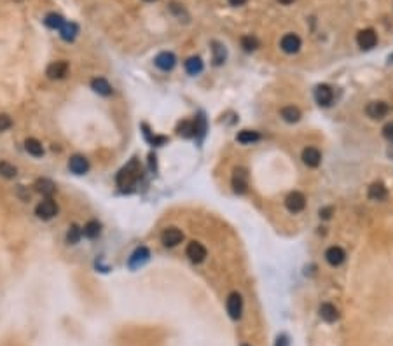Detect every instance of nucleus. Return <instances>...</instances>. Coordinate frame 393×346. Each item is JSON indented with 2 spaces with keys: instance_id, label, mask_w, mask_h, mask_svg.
<instances>
[{
  "instance_id": "nucleus-1",
  "label": "nucleus",
  "mask_w": 393,
  "mask_h": 346,
  "mask_svg": "<svg viewBox=\"0 0 393 346\" xmlns=\"http://www.w3.org/2000/svg\"><path fill=\"white\" fill-rule=\"evenodd\" d=\"M140 179H142L140 163H138V160H131L124 168H123V170L119 171V173H117L116 182L121 189H124L126 191V189H131V187L135 186Z\"/></svg>"
},
{
  "instance_id": "nucleus-2",
  "label": "nucleus",
  "mask_w": 393,
  "mask_h": 346,
  "mask_svg": "<svg viewBox=\"0 0 393 346\" xmlns=\"http://www.w3.org/2000/svg\"><path fill=\"white\" fill-rule=\"evenodd\" d=\"M35 215L42 220H51L58 215V205L54 199L46 198L35 207Z\"/></svg>"
},
{
  "instance_id": "nucleus-3",
  "label": "nucleus",
  "mask_w": 393,
  "mask_h": 346,
  "mask_svg": "<svg viewBox=\"0 0 393 346\" xmlns=\"http://www.w3.org/2000/svg\"><path fill=\"white\" fill-rule=\"evenodd\" d=\"M182 240H184V233H182L178 227H168V229L163 231V235H161V243L168 248H173L180 245Z\"/></svg>"
},
{
  "instance_id": "nucleus-4",
  "label": "nucleus",
  "mask_w": 393,
  "mask_h": 346,
  "mask_svg": "<svg viewBox=\"0 0 393 346\" xmlns=\"http://www.w3.org/2000/svg\"><path fill=\"white\" fill-rule=\"evenodd\" d=\"M285 207H287V210H289L290 213H299V212H302V210H304V207H306L304 194H302V192H297V191L290 192V194L287 196V199H285Z\"/></svg>"
},
{
  "instance_id": "nucleus-5",
  "label": "nucleus",
  "mask_w": 393,
  "mask_h": 346,
  "mask_svg": "<svg viewBox=\"0 0 393 346\" xmlns=\"http://www.w3.org/2000/svg\"><path fill=\"white\" fill-rule=\"evenodd\" d=\"M67 74H69V63H67V61H63V60L52 61V63L48 67V70H46V76H48L49 79H52V80L65 79V77H67Z\"/></svg>"
},
{
  "instance_id": "nucleus-6",
  "label": "nucleus",
  "mask_w": 393,
  "mask_h": 346,
  "mask_svg": "<svg viewBox=\"0 0 393 346\" xmlns=\"http://www.w3.org/2000/svg\"><path fill=\"white\" fill-rule=\"evenodd\" d=\"M241 311H243V299L238 292H233V294L227 297V313L233 320L241 319Z\"/></svg>"
},
{
  "instance_id": "nucleus-7",
  "label": "nucleus",
  "mask_w": 393,
  "mask_h": 346,
  "mask_svg": "<svg viewBox=\"0 0 393 346\" xmlns=\"http://www.w3.org/2000/svg\"><path fill=\"white\" fill-rule=\"evenodd\" d=\"M185 254H187V257L191 259L193 263L199 264L206 259V248L203 247L199 241H191L187 245V248H185Z\"/></svg>"
},
{
  "instance_id": "nucleus-8",
  "label": "nucleus",
  "mask_w": 393,
  "mask_h": 346,
  "mask_svg": "<svg viewBox=\"0 0 393 346\" xmlns=\"http://www.w3.org/2000/svg\"><path fill=\"white\" fill-rule=\"evenodd\" d=\"M315 100H317V104L321 105V107H329L334 100L332 88L327 86V84H320V86H317V89H315Z\"/></svg>"
},
{
  "instance_id": "nucleus-9",
  "label": "nucleus",
  "mask_w": 393,
  "mask_h": 346,
  "mask_svg": "<svg viewBox=\"0 0 393 346\" xmlns=\"http://www.w3.org/2000/svg\"><path fill=\"white\" fill-rule=\"evenodd\" d=\"M154 63H156V67L159 68V70L170 72L173 67H175V65H177V56L173 54V53H170V51H163V53H159V54L156 56Z\"/></svg>"
},
{
  "instance_id": "nucleus-10",
  "label": "nucleus",
  "mask_w": 393,
  "mask_h": 346,
  "mask_svg": "<svg viewBox=\"0 0 393 346\" xmlns=\"http://www.w3.org/2000/svg\"><path fill=\"white\" fill-rule=\"evenodd\" d=\"M69 168L72 173H75V175H84V173H88L89 171L88 158H84V156H80V154L72 156L69 161Z\"/></svg>"
},
{
  "instance_id": "nucleus-11",
  "label": "nucleus",
  "mask_w": 393,
  "mask_h": 346,
  "mask_svg": "<svg viewBox=\"0 0 393 346\" xmlns=\"http://www.w3.org/2000/svg\"><path fill=\"white\" fill-rule=\"evenodd\" d=\"M357 42L362 49H372L374 46L377 44V35L372 28H365L362 32H358L357 35Z\"/></svg>"
},
{
  "instance_id": "nucleus-12",
  "label": "nucleus",
  "mask_w": 393,
  "mask_h": 346,
  "mask_svg": "<svg viewBox=\"0 0 393 346\" xmlns=\"http://www.w3.org/2000/svg\"><path fill=\"white\" fill-rule=\"evenodd\" d=\"M365 112H367V115H369L370 119H383V117L388 115L390 107L385 102H370L367 105V108H365Z\"/></svg>"
},
{
  "instance_id": "nucleus-13",
  "label": "nucleus",
  "mask_w": 393,
  "mask_h": 346,
  "mask_svg": "<svg viewBox=\"0 0 393 346\" xmlns=\"http://www.w3.org/2000/svg\"><path fill=\"white\" fill-rule=\"evenodd\" d=\"M148 257H150V252H148V248L147 247H138L137 250L131 254V257H129L128 266L131 267V269H137V267L144 266V264L147 263Z\"/></svg>"
},
{
  "instance_id": "nucleus-14",
  "label": "nucleus",
  "mask_w": 393,
  "mask_h": 346,
  "mask_svg": "<svg viewBox=\"0 0 393 346\" xmlns=\"http://www.w3.org/2000/svg\"><path fill=\"white\" fill-rule=\"evenodd\" d=\"M233 187H234V192H238V194L246 192V187H248V175H246V171L243 170V168H236V170H234Z\"/></svg>"
},
{
  "instance_id": "nucleus-15",
  "label": "nucleus",
  "mask_w": 393,
  "mask_h": 346,
  "mask_svg": "<svg viewBox=\"0 0 393 346\" xmlns=\"http://www.w3.org/2000/svg\"><path fill=\"white\" fill-rule=\"evenodd\" d=\"M280 46L285 53L294 54V53H297L301 49V39H299L295 33H287V35H283V39H281Z\"/></svg>"
},
{
  "instance_id": "nucleus-16",
  "label": "nucleus",
  "mask_w": 393,
  "mask_h": 346,
  "mask_svg": "<svg viewBox=\"0 0 393 346\" xmlns=\"http://www.w3.org/2000/svg\"><path fill=\"white\" fill-rule=\"evenodd\" d=\"M302 163L309 168H317L321 163V152L317 147H306L302 151Z\"/></svg>"
},
{
  "instance_id": "nucleus-17",
  "label": "nucleus",
  "mask_w": 393,
  "mask_h": 346,
  "mask_svg": "<svg viewBox=\"0 0 393 346\" xmlns=\"http://www.w3.org/2000/svg\"><path fill=\"white\" fill-rule=\"evenodd\" d=\"M33 187H35V191L39 192V194L46 196V198H51V196L56 192V184L49 179H37Z\"/></svg>"
},
{
  "instance_id": "nucleus-18",
  "label": "nucleus",
  "mask_w": 393,
  "mask_h": 346,
  "mask_svg": "<svg viewBox=\"0 0 393 346\" xmlns=\"http://www.w3.org/2000/svg\"><path fill=\"white\" fill-rule=\"evenodd\" d=\"M325 259H327V263H329L330 266H341V264L344 263L346 254L341 247H330L325 252Z\"/></svg>"
},
{
  "instance_id": "nucleus-19",
  "label": "nucleus",
  "mask_w": 393,
  "mask_h": 346,
  "mask_svg": "<svg viewBox=\"0 0 393 346\" xmlns=\"http://www.w3.org/2000/svg\"><path fill=\"white\" fill-rule=\"evenodd\" d=\"M91 89L95 93H98V95L101 96H110L112 95V86L108 84L107 79H103V77H97V79L91 80Z\"/></svg>"
},
{
  "instance_id": "nucleus-20",
  "label": "nucleus",
  "mask_w": 393,
  "mask_h": 346,
  "mask_svg": "<svg viewBox=\"0 0 393 346\" xmlns=\"http://www.w3.org/2000/svg\"><path fill=\"white\" fill-rule=\"evenodd\" d=\"M25 151L33 158H42L44 156V147L37 138H26L25 140Z\"/></svg>"
},
{
  "instance_id": "nucleus-21",
  "label": "nucleus",
  "mask_w": 393,
  "mask_h": 346,
  "mask_svg": "<svg viewBox=\"0 0 393 346\" xmlns=\"http://www.w3.org/2000/svg\"><path fill=\"white\" fill-rule=\"evenodd\" d=\"M185 72L189 76H197L203 72V60L199 56H191L187 61H185Z\"/></svg>"
},
{
  "instance_id": "nucleus-22",
  "label": "nucleus",
  "mask_w": 393,
  "mask_h": 346,
  "mask_svg": "<svg viewBox=\"0 0 393 346\" xmlns=\"http://www.w3.org/2000/svg\"><path fill=\"white\" fill-rule=\"evenodd\" d=\"M320 317L325 320V322H336L337 317H339V313H337V308L334 306V304H330V302H325V304H321L320 306Z\"/></svg>"
},
{
  "instance_id": "nucleus-23",
  "label": "nucleus",
  "mask_w": 393,
  "mask_h": 346,
  "mask_svg": "<svg viewBox=\"0 0 393 346\" xmlns=\"http://www.w3.org/2000/svg\"><path fill=\"white\" fill-rule=\"evenodd\" d=\"M212 54H213V65H222L227 58V51H225L224 44L221 42H212Z\"/></svg>"
},
{
  "instance_id": "nucleus-24",
  "label": "nucleus",
  "mask_w": 393,
  "mask_h": 346,
  "mask_svg": "<svg viewBox=\"0 0 393 346\" xmlns=\"http://www.w3.org/2000/svg\"><path fill=\"white\" fill-rule=\"evenodd\" d=\"M100 233H101V224L98 222V220H89V222L82 227V235H84L86 238H89V240L98 238V236H100Z\"/></svg>"
},
{
  "instance_id": "nucleus-25",
  "label": "nucleus",
  "mask_w": 393,
  "mask_h": 346,
  "mask_svg": "<svg viewBox=\"0 0 393 346\" xmlns=\"http://www.w3.org/2000/svg\"><path fill=\"white\" fill-rule=\"evenodd\" d=\"M77 32H79V28H77L75 23H67V21H65V25L60 28L61 39L67 40V42H72V40L77 37Z\"/></svg>"
},
{
  "instance_id": "nucleus-26",
  "label": "nucleus",
  "mask_w": 393,
  "mask_h": 346,
  "mask_svg": "<svg viewBox=\"0 0 393 346\" xmlns=\"http://www.w3.org/2000/svg\"><path fill=\"white\" fill-rule=\"evenodd\" d=\"M281 117L287 121V123H297V121L301 119V110L294 105H289V107H283L281 108Z\"/></svg>"
},
{
  "instance_id": "nucleus-27",
  "label": "nucleus",
  "mask_w": 393,
  "mask_h": 346,
  "mask_svg": "<svg viewBox=\"0 0 393 346\" xmlns=\"http://www.w3.org/2000/svg\"><path fill=\"white\" fill-rule=\"evenodd\" d=\"M369 198L372 199V201H383V199L386 198V187L379 182L372 184V186L369 187Z\"/></svg>"
},
{
  "instance_id": "nucleus-28",
  "label": "nucleus",
  "mask_w": 393,
  "mask_h": 346,
  "mask_svg": "<svg viewBox=\"0 0 393 346\" xmlns=\"http://www.w3.org/2000/svg\"><path fill=\"white\" fill-rule=\"evenodd\" d=\"M236 140L240 143H255V142H259L261 140V135L257 132H253V130H243V132H240L238 133V136H236Z\"/></svg>"
},
{
  "instance_id": "nucleus-29",
  "label": "nucleus",
  "mask_w": 393,
  "mask_h": 346,
  "mask_svg": "<svg viewBox=\"0 0 393 346\" xmlns=\"http://www.w3.org/2000/svg\"><path fill=\"white\" fill-rule=\"evenodd\" d=\"M44 23H46V27L51 28V30H60L65 25V18L61 16V14H56V12H51V14L46 16Z\"/></svg>"
},
{
  "instance_id": "nucleus-30",
  "label": "nucleus",
  "mask_w": 393,
  "mask_h": 346,
  "mask_svg": "<svg viewBox=\"0 0 393 346\" xmlns=\"http://www.w3.org/2000/svg\"><path fill=\"white\" fill-rule=\"evenodd\" d=\"M80 236H82V229L77 224H72L69 227V231H67V243L69 245H75V243H79Z\"/></svg>"
},
{
  "instance_id": "nucleus-31",
  "label": "nucleus",
  "mask_w": 393,
  "mask_h": 346,
  "mask_svg": "<svg viewBox=\"0 0 393 346\" xmlns=\"http://www.w3.org/2000/svg\"><path fill=\"white\" fill-rule=\"evenodd\" d=\"M18 175V168L14 164L7 163V161H2L0 163V177L4 179H14Z\"/></svg>"
},
{
  "instance_id": "nucleus-32",
  "label": "nucleus",
  "mask_w": 393,
  "mask_h": 346,
  "mask_svg": "<svg viewBox=\"0 0 393 346\" xmlns=\"http://www.w3.org/2000/svg\"><path fill=\"white\" fill-rule=\"evenodd\" d=\"M177 132H178V135L185 136V138H191V136H194V123H191V121H182V123L178 124Z\"/></svg>"
},
{
  "instance_id": "nucleus-33",
  "label": "nucleus",
  "mask_w": 393,
  "mask_h": 346,
  "mask_svg": "<svg viewBox=\"0 0 393 346\" xmlns=\"http://www.w3.org/2000/svg\"><path fill=\"white\" fill-rule=\"evenodd\" d=\"M241 48L245 49V51L252 53V51H255V49L259 48V40H257L255 37H252V35H245L243 39H241Z\"/></svg>"
},
{
  "instance_id": "nucleus-34",
  "label": "nucleus",
  "mask_w": 393,
  "mask_h": 346,
  "mask_svg": "<svg viewBox=\"0 0 393 346\" xmlns=\"http://www.w3.org/2000/svg\"><path fill=\"white\" fill-rule=\"evenodd\" d=\"M206 132V119L203 117V115H197L196 121H194V136L199 135L203 136Z\"/></svg>"
},
{
  "instance_id": "nucleus-35",
  "label": "nucleus",
  "mask_w": 393,
  "mask_h": 346,
  "mask_svg": "<svg viewBox=\"0 0 393 346\" xmlns=\"http://www.w3.org/2000/svg\"><path fill=\"white\" fill-rule=\"evenodd\" d=\"M12 126V119L7 114H0V132H7Z\"/></svg>"
},
{
  "instance_id": "nucleus-36",
  "label": "nucleus",
  "mask_w": 393,
  "mask_h": 346,
  "mask_svg": "<svg viewBox=\"0 0 393 346\" xmlns=\"http://www.w3.org/2000/svg\"><path fill=\"white\" fill-rule=\"evenodd\" d=\"M383 135H385L386 138L390 140V142H393V123L386 124V126L383 128Z\"/></svg>"
},
{
  "instance_id": "nucleus-37",
  "label": "nucleus",
  "mask_w": 393,
  "mask_h": 346,
  "mask_svg": "<svg viewBox=\"0 0 393 346\" xmlns=\"http://www.w3.org/2000/svg\"><path fill=\"white\" fill-rule=\"evenodd\" d=\"M290 343H289V338H287L285 334H281V336H278V339H276V345L274 346H289Z\"/></svg>"
},
{
  "instance_id": "nucleus-38",
  "label": "nucleus",
  "mask_w": 393,
  "mask_h": 346,
  "mask_svg": "<svg viewBox=\"0 0 393 346\" xmlns=\"http://www.w3.org/2000/svg\"><path fill=\"white\" fill-rule=\"evenodd\" d=\"M330 215H332V208H321L320 210V217H323V219H330Z\"/></svg>"
},
{
  "instance_id": "nucleus-39",
  "label": "nucleus",
  "mask_w": 393,
  "mask_h": 346,
  "mask_svg": "<svg viewBox=\"0 0 393 346\" xmlns=\"http://www.w3.org/2000/svg\"><path fill=\"white\" fill-rule=\"evenodd\" d=\"M229 4L234 5V7H238V5H243L246 4V0H229Z\"/></svg>"
},
{
  "instance_id": "nucleus-40",
  "label": "nucleus",
  "mask_w": 393,
  "mask_h": 346,
  "mask_svg": "<svg viewBox=\"0 0 393 346\" xmlns=\"http://www.w3.org/2000/svg\"><path fill=\"white\" fill-rule=\"evenodd\" d=\"M148 160H150V168H152V170H156V156H148Z\"/></svg>"
},
{
  "instance_id": "nucleus-41",
  "label": "nucleus",
  "mask_w": 393,
  "mask_h": 346,
  "mask_svg": "<svg viewBox=\"0 0 393 346\" xmlns=\"http://www.w3.org/2000/svg\"><path fill=\"white\" fill-rule=\"evenodd\" d=\"M278 2H280V4H285V5H289V4H292L294 0H278Z\"/></svg>"
},
{
  "instance_id": "nucleus-42",
  "label": "nucleus",
  "mask_w": 393,
  "mask_h": 346,
  "mask_svg": "<svg viewBox=\"0 0 393 346\" xmlns=\"http://www.w3.org/2000/svg\"><path fill=\"white\" fill-rule=\"evenodd\" d=\"M390 61H392V63H393V54H392V56H390Z\"/></svg>"
},
{
  "instance_id": "nucleus-43",
  "label": "nucleus",
  "mask_w": 393,
  "mask_h": 346,
  "mask_svg": "<svg viewBox=\"0 0 393 346\" xmlns=\"http://www.w3.org/2000/svg\"><path fill=\"white\" fill-rule=\"evenodd\" d=\"M145 2H154V0H145Z\"/></svg>"
},
{
  "instance_id": "nucleus-44",
  "label": "nucleus",
  "mask_w": 393,
  "mask_h": 346,
  "mask_svg": "<svg viewBox=\"0 0 393 346\" xmlns=\"http://www.w3.org/2000/svg\"><path fill=\"white\" fill-rule=\"evenodd\" d=\"M243 346H246V345H243Z\"/></svg>"
}]
</instances>
